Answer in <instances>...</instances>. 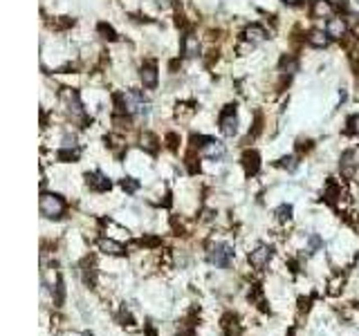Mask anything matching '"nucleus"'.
Listing matches in <instances>:
<instances>
[{"mask_svg":"<svg viewBox=\"0 0 359 336\" xmlns=\"http://www.w3.org/2000/svg\"><path fill=\"white\" fill-rule=\"evenodd\" d=\"M124 110H128L133 114H140V117H146L151 112V103L144 99L140 90H126V94H124Z\"/></svg>","mask_w":359,"mask_h":336,"instance_id":"nucleus-1","label":"nucleus"},{"mask_svg":"<svg viewBox=\"0 0 359 336\" xmlns=\"http://www.w3.org/2000/svg\"><path fill=\"white\" fill-rule=\"evenodd\" d=\"M38 206H41V213L45 215V218H61L63 211H65L63 198H61V195H54V193H43Z\"/></svg>","mask_w":359,"mask_h":336,"instance_id":"nucleus-2","label":"nucleus"},{"mask_svg":"<svg viewBox=\"0 0 359 336\" xmlns=\"http://www.w3.org/2000/svg\"><path fill=\"white\" fill-rule=\"evenodd\" d=\"M207 258H209V262L215 267H229L231 265V260H233V249L229 247V244H224V242H215L209 247V253H207Z\"/></svg>","mask_w":359,"mask_h":336,"instance_id":"nucleus-3","label":"nucleus"},{"mask_svg":"<svg viewBox=\"0 0 359 336\" xmlns=\"http://www.w3.org/2000/svg\"><path fill=\"white\" fill-rule=\"evenodd\" d=\"M220 130H222V134H227V137H233V134L238 132L236 110H233L231 105H227V110H224L222 117H220Z\"/></svg>","mask_w":359,"mask_h":336,"instance_id":"nucleus-4","label":"nucleus"},{"mask_svg":"<svg viewBox=\"0 0 359 336\" xmlns=\"http://www.w3.org/2000/svg\"><path fill=\"white\" fill-rule=\"evenodd\" d=\"M63 101L68 103V112L72 114V119H83L85 117V112H83V108H81V101H79V94L74 92V90H63Z\"/></svg>","mask_w":359,"mask_h":336,"instance_id":"nucleus-5","label":"nucleus"},{"mask_svg":"<svg viewBox=\"0 0 359 336\" xmlns=\"http://www.w3.org/2000/svg\"><path fill=\"white\" fill-rule=\"evenodd\" d=\"M359 166V150L352 148V150H346L341 155V173L346 177H352L355 175V168Z\"/></svg>","mask_w":359,"mask_h":336,"instance_id":"nucleus-6","label":"nucleus"},{"mask_svg":"<svg viewBox=\"0 0 359 336\" xmlns=\"http://www.w3.org/2000/svg\"><path fill=\"white\" fill-rule=\"evenodd\" d=\"M270 258H272V249L270 247H265V244H261V247H256L254 251L250 253V262H252V267H256V269H263L270 262Z\"/></svg>","mask_w":359,"mask_h":336,"instance_id":"nucleus-7","label":"nucleus"},{"mask_svg":"<svg viewBox=\"0 0 359 336\" xmlns=\"http://www.w3.org/2000/svg\"><path fill=\"white\" fill-rule=\"evenodd\" d=\"M346 32H348V25L343 18H330L328 25H325V34H328L330 38H341V36H346Z\"/></svg>","mask_w":359,"mask_h":336,"instance_id":"nucleus-8","label":"nucleus"},{"mask_svg":"<svg viewBox=\"0 0 359 336\" xmlns=\"http://www.w3.org/2000/svg\"><path fill=\"white\" fill-rule=\"evenodd\" d=\"M202 155L209 157V159H222L224 157V146L220 141L207 139V143H202Z\"/></svg>","mask_w":359,"mask_h":336,"instance_id":"nucleus-9","label":"nucleus"},{"mask_svg":"<svg viewBox=\"0 0 359 336\" xmlns=\"http://www.w3.org/2000/svg\"><path fill=\"white\" fill-rule=\"evenodd\" d=\"M140 76H142L144 88H155L157 85V67H155V63H144Z\"/></svg>","mask_w":359,"mask_h":336,"instance_id":"nucleus-10","label":"nucleus"},{"mask_svg":"<svg viewBox=\"0 0 359 336\" xmlns=\"http://www.w3.org/2000/svg\"><path fill=\"white\" fill-rule=\"evenodd\" d=\"M182 47H184V56H189V59L198 56L200 54V41H198V36H193V34H186L184 41H182Z\"/></svg>","mask_w":359,"mask_h":336,"instance_id":"nucleus-11","label":"nucleus"},{"mask_svg":"<svg viewBox=\"0 0 359 336\" xmlns=\"http://www.w3.org/2000/svg\"><path fill=\"white\" fill-rule=\"evenodd\" d=\"M334 7L328 3V0H314L312 5V16L314 18H332Z\"/></svg>","mask_w":359,"mask_h":336,"instance_id":"nucleus-12","label":"nucleus"},{"mask_svg":"<svg viewBox=\"0 0 359 336\" xmlns=\"http://www.w3.org/2000/svg\"><path fill=\"white\" fill-rule=\"evenodd\" d=\"M88 186L94 191H108L110 189V180L103 177L101 173H90L88 175Z\"/></svg>","mask_w":359,"mask_h":336,"instance_id":"nucleus-13","label":"nucleus"},{"mask_svg":"<svg viewBox=\"0 0 359 336\" xmlns=\"http://www.w3.org/2000/svg\"><path fill=\"white\" fill-rule=\"evenodd\" d=\"M245 38L250 43H263L267 38V32H265V27H261V25H250L245 30Z\"/></svg>","mask_w":359,"mask_h":336,"instance_id":"nucleus-14","label":"nucleus"},{"mask_svg":"<svg viewBox=\"0 0 359 336\" xmlns=\"http://www.w3.org/2000/svg\"><path fill=\"white\" fill-rule=\"evenodd\" d=\"M328 41H330V36L328 34H323L321 30H312L308 34V43L312 47H325L328 45Z\"/></svg>","mask_w":359,"mask_h":336,"instance_id":"nucleus-15","label":"nucleus"},{"mask_svg":"<svg viewBox=\"0 0 359 336\" xmlns=\"http://www.w3.org/2000/svg\"><path fill=\"white\" fill-rule=\"evenodd\" d=\"M99 249H101L103 253H110V256H119V253H124L122 244L114 242V240H108V238H103L101 242H99Z\"/></svg>","mask_w":359,"mask_h":336,"instance_id":"nucleus-16","label":"nucleus"},{"mask_svg":"<svg viewBox=\"0 0 359 336\" xmlns=\"http://www.w3.org/2000/svg\"><path fill=\"white\" fill-rule=\"evenodd\" d=\"M243 164H245L247 175H254L258 171V152L256 150H247L245 157H243Z\"/></svg>","mask_w":359,"mask_h":336,"instance_id":"nucleus-17","label":"nucleus"},{"mask_svg":"<svg viewBox=\"0 0 359 336\" xmlns=\"http://www.w3.org/2000/svg\"><path fill=\"white\" fill-rule=\"evenodd\" d=\"M142 146L146 148V150L155 152V150H157V146H155V137H153L151 132H144V134H142Z\"/></svg>","mask_w":359,"mask_h":336,"instance_id":"nucleus-18","label":"nucleus"},{"mask_svg":"<svg viewBox=\"0 0 359 336\" xmlns=\"http://www.w3.org/2000/svg\"><path fill=\"white\" fill-rule=\"evenodd\" d=\"M231 316H227V318H224V327H227V336H238V334H241V327H238V325L236 323H233L231 325Z\"/></svg>","mask_w":359,"mask_h":336,"instance_id":"nucleus-19","label":"nucleus"},{"mask_svg":"<svg viewBox=\"0 0 359 336\" xmlns=\"http://www.w3.org/2000/svg\"><path fill=\"white\" fill-rule=\"evenodd\" d=\"M122 189L128 191V193H135V191L140 189V182H135V180H124V182H122Z\"/></svg>","mask_w":359,"mask_h":336,"instance_id":"nucleus-20","label":"nucleus"},{"mask_svg":"<svg viewBox=\"0 0 359 336\" xmlns=\"http://www.w3.org/2000/svg\"><path fill=\"white\" fill-rule=\"evenodd\" d=\"M76 157H79V150H70L68 146H65V150H61L59 152V159H76Z\"/></svg>","mask_w":359,"mask_h":336,"instance_id":"nucleus-21","label":"nucleus"},{"mask_svg":"<svg viewBox=\"0 0 359 336\" xmlns=\"http://www.w3.org/2000/svg\"><path fill=\"white\" fill-rule=\"evenodd\" d=\"M348 132L359 134V114H355V117L348 119Z\"/></svg>","mask_w":359,"mask_h":336,"instance_id":"nucleus-22","label":"nucleus"},{"mask_svg":"<svg viewBox=\"0 0 359 336\" xmlns=\"http://www.w3.org/2000/svg\"><path fill=\"white\" fill-rule=\"evenodd\" d=\"M276 215H279L281 220H290V215H292V206H290V204H283L279 211H276Z\"/></svg>","mask_w":359,"mask_h":336,"instance_id":"nucleus-23","label":"nucleus"},{"mask_svg":"<svg viewBox=\"0 0 359 336\" xmlns=\"http://www.w3.org/2000/svg\"><path fill=\"white\" fill-rule=\"evenodd\" d=\"M99 32L103 34V38H110V41H114V38H117V36H114V30H112V27L103 25V23H101V25H99Z\"/></svg>","mask_w":359,"mask_h":336,"instance_id":"nucleus-24","label":"nucleus"},{"mask_svg":"<svg viewBox=\"0 0 359 336\" xmlns=\"http://www.w3.org/2000/svg\"><path fill=\"white\" fill-rule=\"evenodd\" d=\"M281 166L287 168V171H294L296 168V157H283V159H281Z\"/></svg>","mask_w":359,"mask_h":336,"instance_id":"nucleus-25","label":"nucleus"},{"mask_svg":"<svg viewBox=\"0 0 359 336\" xmlns=\"http://www.w3.org/2000/svg\"><path fill=\"white\" fill-rule=\"evenodd\" d=\"M319 247H321V238H319V235H312V238H310V253L319 251Z\"/></svg>","mask_w":359,"mask_h":336,"instance_id":"nucleus-26","label":"nucleus"},{"mask_svg":"<svg viewBox=\"0 0 359 336\" xmlns=\"http://www.w3.org/2000/svg\"><path fill=\"white\" fill-rule=\"evenodd\" d=\"M283 70H290V74H294V72H296V61L283 59Z\"/></svg>","mask_w":359,"mask_h":336,"instance_id":"nucleus-27","label":"nucleus"},{"mask_svg":"<svg viewBox=\"0 0 359 336\" xmlns=\"http://www.w3.org/2000/svg\"><path fill=\"white\" fill-rule=\"evenodd\" d=\"M283 3H287V5H296L299 0H283Z\"/></svg>","mask_w":359,"mask_h":336,"instance_id":"nucleus-28","label":"nucleus"}]
</instances>
